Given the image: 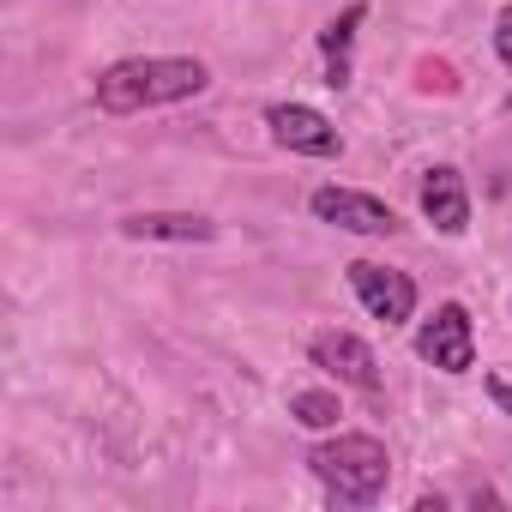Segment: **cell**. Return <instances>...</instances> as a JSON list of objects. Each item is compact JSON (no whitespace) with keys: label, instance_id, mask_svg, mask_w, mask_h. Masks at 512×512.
Listing matches in <instances>:
<instances>
[{"label":"cell","instance_id":"1","mask_svg":"<svg viewBox=\"0 0 512 512\" xmlns=\"http://www.w3.org/2000/svg\"><path fill=\"white\" fill-rule=\"evenodd\" d=\"M211 85V67L193 55H139V61H115L97 73V109L103 115H145L163 103H187Z\"/></svg>","mask_w":512,"mask_h":512},{"label":"cell","instance_id":"2","mask_svg":"<svg viewBox=\"0 0 512 512\" xmlns=\"http://www.w3.org/2000/svg\"><path fill=\"white\" fill-rule=\"evenodd\" d=\"M308 470L320 476V488L338 500V506H374L392 482V458L374 434H338V440H320L308 452Z\"/></svg>","mask_w":512,"mask_h":512},{"label":"cell","instance_id":"3","mask_svg":"<svg viewBox=\"0 0 512 512\" xmlns=\"http://www.w3.org/2000/svg\"><path fill=\"white\" fill-rule=\"evenodd\" d=\"M308 356H314V368L320 374H332L338 386H356L362 398H380V356L356 338V332H314L308 338Z\"/></svg>","mask_w":512,"mask_h":512},{"label":"cell","instance_id":"4","mask_svg":"<svg viewBox=\"0 0 512 512\" xmlns=\"http://www.w3.org/2000/svg\"><path fill=\"white\" fill-rule=\"evenodd\" d=\"M308 211L332 229H350V235H398L404 229L392 205H380L374 193H356V187H314Z\"/></svg>","mask_w":512,"mask_h":512},{"label":"cell","instance_id":"5","mask_svg":"<svg viewBox=\"0 0 512 512\" xmlns=\"http://www.w3.org/2000/svg\"><path fill=\"white\" fill-rule=\"evenodd\" d=\"M416 356H422V362H434L440 374H470V368H476V332H470L464 302L434 308V320L416 332Z\"/></svg>","mask_w":512,"mask_h":512},{"label":"cell","instance_id":"6","mask_svg":"<svg viewBox=\"0 0 512 512\" xmlns=\"http://www.w3.org/2000/svg\"><path fill=\"white\" fill-rule=\"evenodd\" d=\"M266 127H272V139H278L284 151H296V157H338V151H344L338 127H332L320 109H308V103H272V109H266Z\"/></svg>","mask_w":512,"mask_h":512},{"label":"cell","instance_id":"7","mask_svg":"<svg viewBox=\"0 0 512 512\" xmlns=\"http://www.w3.org/2000/svg\"><path fill=\"white\" fill-rule=\"evenodd\" d=\"M350 290H356V302H362L374 320H386V326H404V320L416 314V284H410L404 272H392V266L356 260V266H350Z\"/></svg>","mask_w":512,"mask_h":512},{"label":"cell","instance_id":"8","mask_svg":"<svg viewBox=\"0 0 512 512\" xmlns=\"http://www.w3.org/2000/svg\"><path fill=\"white\" fill-rule=\"evenodd\" d=\"M422 217L440 235H464L470 229V193H464V175L452 163H440V169L422 175Z\"/></svg>","mask_w":512,"mask_h":512},{"label":"cell","instance_id":"9","mask_svg":"<svg viewBox=\"0 0 512 512\" xmlns=\"http://www.w3.org/2000/svg\"><path fill=\"white\" fill-rule=\"evenodd\" d=\"M121 235L127 241H211L217 223L211 217H193V211H127L121 217Z\"/></svg>","mask_w":512,"mask_h":512},{"label":"cell","instance_id":"10","mask_svg":"<svg viewBox=\"0 0 512 512\" xmlns=\"http://www.w3.org/2000/svg\"><path fill=\"white\" fill-rule=\"evenodd\" d=\"M368 19V7L356 0V7H344L326 31H320V55H326V85L332 91H344L350 85V43H356V25Z\"/></svg>","mask_w":512,"mask_h":512},{"label":"cell","instance_id":"11","mask_svg":"<svg viewBox=\"0 0 512 512\" xmlns=\"http://www.w3.org/2000/svg\"><path fill=\"white\" fill-rule=\"evenodd\" d=\"M290 416H296L302 428H338L344 404H338L332 392H296V398H290Z\"/></svg>","mask_w":512,"mask_h":512},{"label":"cell","instance_id":"12","mask_svg":"<svg viewBox=\"0 0 512 512\" xmlns=\"http://www.w3.org/2000/svg\"><path fill=\"white\" fill-rule=\"evenodd\" d=\"M494 55H500V67H512V0L500 7V19H494Z\"/></svg>","mask_w":512,"mask_h":512},{"label":"cell","instance_id":"13","mask_svg":"<svg viewBox=\"0 0 512 512\" xmlns=\"http://www.w3.org/2000/svg\"><path fill=\"white\" fill-rule=\"evenodd\" d=\"M422 91H458L452 67H446V61H422Z\"/></svg>","mask_w":512,"mask_h":512},{"label":"cell","instance_id":"14","mask_svg":"<svg viewBox=\"0 0 512 512\" xmlns=\"http://www.w3.org/2000/svg\"><path fill=\"white\" fill-rule=\"evenodd\" d=\"M488 398H494V404L512 416V380H500V374H494V380H488Z\"/></svg>","mask_w":512,"mask_h":512},{"label":"cell","instance_id":"15","mask_svg":"<svg viewBox=\"0 0 512 512\" xmlns=\"http://www.w3.org/2000/svg\"><path fill=\"white\" fill-rule=\"evenodd\" d=\"M506 109H512V97H506Z\"/></svg>","mask_w":512,"mask_h":512}]
</instances>
